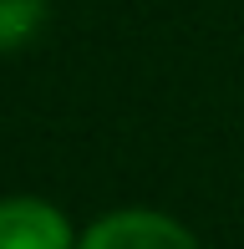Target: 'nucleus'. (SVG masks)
Listing matches in <instances>:
<instances>
[{"instance_id": "obj_2", "label": "nucleus", "mask_w": 244, "mask_h": 249, "mask_svg": "<svg viewBox=\"0 0 244 249\" xmlns=\"http://www.w3.org/2000/svg\"><path fill=\"white\" fill-rule=\"evenodd\" d=\"M0 249H76L71 224L46 198H0Z\"/></svg>"}, {"instance_id": "obj_1", "label": "nucleus", "mask_w": 244, "mask_h": 249, "mask_svg": "<svg viewBox=\"0 0 244 249\" xmlns=\"http://www.w3.org/2000/svg\"><path fill=\"white\" fill-rule=\"evenodd\" d=\"M76 249H198V239L158 209H117L97 219L76 239Z\"/></svg>"}, {"instance_id": "obj_3", "label": "nucleus", "mask_w": 244, "mask_h": 249, "mask_svg": "<svg viewBox=\"0 0 244 249\" xmlns=\"http://www.w3.org/2000/svg\"><path fill=\"white\" fill-rule=\"evenodd\" d=\"M41 16H46V0H0V51L26 46L41 31Z\"/></svg>"}]
</instances>
